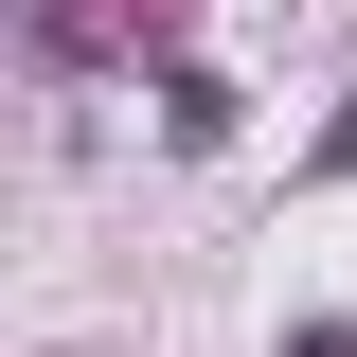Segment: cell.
<instances>
[{
	"label": "cell",
	"instance_id": "6da1fadb",
	"mask_svg": "<svg viewBox=\"0 0 357 357\" xmlns=\"http://www.w3.org/2000/svg\"><path fill=\"white\" fill-rule=\"evenodd\" d=\"M286 357H357V321H304V340H286Z\"/></svg>",
	"mask_w": 357,
	"mask_h": 357
}]
</instances>
